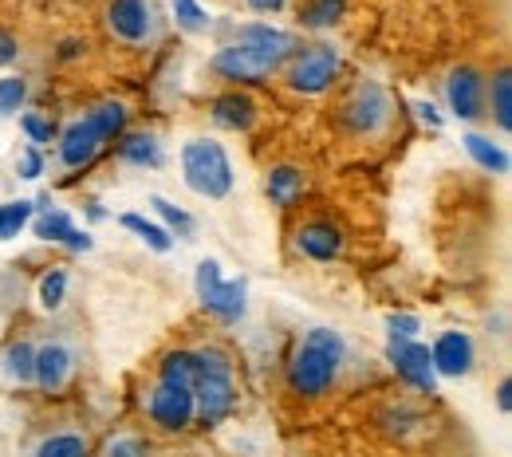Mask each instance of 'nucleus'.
<instances>
[{
	"label": "nucleus",
	"mask_w": 512,
	"mask_h": 457,
	"mask_svg": "<svg viewBox=\"0 0 512 457\" xmlns=\"http://www.w3.org/2000/svg\"><path fill=\"white\" fill-rule=\"evenodd\" d=\"M292 56H296V36L292 32L253 20V24H241L233 32V40L213 52L209 67L225 83L241 87V83H264L276 67L284 60H292Z\"/></svg>",
	"instance_id": "f257e3e1"
},
{
	"label": "nucleus",
	"mask_w": 512,
	"mask_h": 457,
	"mask_svg": "<svg viewBox=\"0 0 512 457\" xmlns=\"http://www.w3.org/2000/svg\"><path fill=\"white\" fill-rule=\"evenodd\" d=\"M343 359H347V343L339 331L331 327H312L300 347L292 351L288 359V391L296 398H323L339 383V371H343Z\"/></svg>",
	"instance_id": "f03ea898"
},
{
	"label": "nucleus",
	"mask_w": 512,
	"mask_h": 457,
	"mask_svg": "<svg viewBox=\"0 0 512 457\" xmlns=\"http://www.w3.org/2000/svg\"><path fill=\"white\" fill-rule=\"evenodd\" d=\"M182 182L209 201H225L233 194V162L217 138H190L182 146Z\"/></svg>",
	"instance_id": "7ed1b4c3"
},
{
	"label": "nucleus",
	"mask_w": 512,
	"mask_h": 457,
	"mask_svg": "<svg viewBox=\"0 0 512 457\" xmlns=\"http://www.w3.org/2000/svg\"><path fill=\"white\" fill-rule=\"evenodd\" d=\"M390 119H394V99L379 79H359L339 107V123L359 138H379L390 127Z\"/></svg>",
	"instance_id": "20e7f679"
},
{
	"label": "nucleus",
	"mask_w": 512,
	"mask_h": 457,
	"mask_svg": "<svg viewBox=\"0 0 512 457\" xmlns=\"http://www.w3.org/2000/svg\"><path fill=\"white\" fill-rule=\"evenodd\" d=\"M193 288H197V300H201L221 324H237V320L245 316V308H249V284H245V280H225L217 261L197 264Z\"/></svg>",
	"instance_id": "39448f33"
},
{
	"label": "nucleus",
	"mask_w": 512,
	"mask_h": 457,
	"mask_svg": "<svg viewBox=\"0 0 512 457\" xmlns=\"http://www.w3.org/2000/svg\"><path fill=\"white\" fill-rule=\"evenodd\" d=\"M339 75V52L331 44H312L292 56L288 64V87L296 95H323Z\"/></svg>",
	"instance_id": "423d86ee"
},
{
	"label": "nucleus",
	"mask_w": 512,
	"mask_h": 457,
	"mask_svg": "<svg viewBox=\"0 0 512 457\" xmlns=\"http://www.w3.org/2000/svg\"><path fill=\"white\" fill-rule=\"evenodd\" d=\"M107 28L119 44L142 48L158 32V12L150 0H107Z\"/></svg>",
	"instance_id": "0eeeda50"
},
{
	"label": "nucleus",
	"mask_w": 512,
	"mask_h": 457,
	"mask_svg": "<svg viewBox=\"0 0 512 457\" xmlns=\"http://www.w3.org/2000/svg\"><path fill=\"white\" fill-rule=\"evenodd\" d=\"M386 359L394 367V375L402 383H410L414 391L434 394L438 391V375H434V363H430V347L418 343V339H390L386 343Z\"/></svg>",
	"instance_id": "6e6552de"
},
{
	"label": "nucleus",
	"mask_w": 512,
	"mask_h": 457,
	"mask_svg": "<svg viewBox=\"0 0 512 457\" xmlns=\"http://www.w3.org/2000/svg\"><path fill=\"white\" fill-rule=\"evenodd\" d=\"M446 107L453 119L477 123L485 119V75L473 64H461L449 71L446 79Z\"/></svg>",
	"instance_id": "1a4fd4ad"
},
{
	"label": "nucleus",
	"mask_w": 512,
	"mask_h": 457,
	"mask_svg": "<svg viewBox=\"0 0 512 457\" xmlns=\"http://www.w3.org/2000/svg\"><path fill=\"white\" fill-rule=\"evenodd\" d=\"M193 391V422L201 426H221L233 406H237V387L233 375H197Z\"/></svg>",
	"instance_id": "9d476101"
},
{
	"label": "nucleus",
	"mask_w": 512,
	"mask_h": 457,
	"mask_svg": "<svg viewBox=\"0 0 512 457\" xmlns=\"http://www.w3.org/2000/svg\"><path fill=\"white\" fill-rule=\"evenodd\" d=\"M146 414L158 430L166 434H182L193 426V391L186 387H166V383H154L146 391Z\"/></svg>",
	"instance_id": "9b49d317"
},
{
	"label": "nucleus",
	"mask_w": 512,
	"mask_h": 457,
	"mask_svg": "<svg viewBox=\"0 0 512 457\" xmlns=\"http://www.w3.org/2000/svg\"><path fill=\"white\" fill-rule=\"evenodd\" d=\"M75 367H79V355L75 347L64 339H52L44 347H36V375L32 383L40 387V394H64L75 379Z\"/></svg>",
	"instance_id": "f8f14e48"
},
{
	"label": "nucleus",
	"mask_w": 512,
	"mask_h": 457,
	"mask_svg": "<svg viewBox=\"0 0 512 457\" xmlns=\"http://www.w3.org/2000/svg\"><path fill=\"white\" fill-rule=\"evenodd\" d=\"M103 146H107V138L95 131V123L83 115V119H71L64 131H60L56 154H60V166L64 170H87L99 158Z\"/></svg>",
	"instance_id": "ddd939ff"
},
{
	"label": "nucleus",
	"mask_w": 512,
	"mask_h": 457,
	"mask_svg": "<svg viewBox=\"0 0 512 457\" xmlns=\"http://www.w3.org/2000/svg\"><path fill=\"white\" fill-rule=\"evenodd\" d=\"M36 209H40V217L32 221V233L40 237V241H48V245H67L71 253H91V233H83V229H75V221H71V213L64 209H52L48 205V197H40L36 201Z\"/></svg>",
	"instance_id": "4468645a"
},
{
	"label": "nucleus",
	"mask_w": 512,
	"mask_h": 457,
	"mask_svg": "<svg viewBox=\"0 0 512 457\" xmlns=\"http://www.w3.org/2000/svg\"><path fill=\"white\" fill-rule=\"evenodd\" d=\"M430 363H434V375H446V379H465L477 363V347H473V335L469 331H442L430 347Z\"/></svg>",
	"instance_id": "2eb2a0df"
},
{
	"label": "nucleus",
	"mask_w": 512,
	"mask_h": 457,
	"mask_svg": "<svg viewBox=\"0 0 512 457\" xmlns=\"http://www.w3.org/2000/svg\"><path fill=\"white\" fill-rule=\"evenodd\" d=\"M296 249H300L308 261L331 264V261H339V257H343L347 237H343V229H339L335 221H327V217H312V221H304V225L296 229Z\"/></svg>",
	"instance_id": "dca6fc26"
},
{
	"label": "nucleus",
	"mask_w": 512,
	"mask_h": 457,
	"mask_svg": "<svg viewBox=\"0 0 512 457\" xmlns=\"http://www.w3.org/2000/svg\"><path fill=\"white\" fill-rule=\"evenodd\" d=\"M213 123L217 127H225V131H253V123H256V103H253V95H245L241 87L237 91H221L217 99H213Z\"/></svg>",
	"instance_id": "f3484780"
},
{
	"label": "nucleus",
	"mask_w": 512,
	"mask_h": 457,
	"mask_svg": "<svg viewBox=\"0 0 512 457\" xmlns=\"http://www.w3.org/2000/svg\"><path fill=\"white\" fill-rule=\"evenodd\" d=\"M119 158L127 166H138V170H158L166 162V150L158 142V134L150 131H127L119 138Z\"/></svg>",
	"instance_id": "a211bd4d"
},
{
	"label": "nucleus",
	"mask_w": 512,
	"mask_h": 457,
	"mask_svg": "<svg viewBox=\"0 0 512 457\" xmlns=\"http://www.w3.org/2000/svg\"><path fill=\"white\" fill-rule=\"evenodd\" d=\"M264 190L272 197V205L292 209L300 197L308 194V178H304V170H296V166H272L268 178H264Z\"/></svg>",
	"instance_id": "6ab92c4d"
},
{
	"label": "nucleus",
	"mask_w": 512,
	"mask_h": 457,
	"mask_svg": "<svg viewBox=\"0 0 512 457\" xmlns=\"http://www.w3.org/2000/svg\"><path fill=\"white\" fill-rule=\"evenodd\" d=\"M485 115H493L497 131H512V71L501 67L493 79H485Z\"/></svg>",
	"instance_id": "aec40b11"
},
{
	"label": "nucleus",
	"mask_w": 512,
	"mask_h": 457,
	"mask_svg": "<svg viewBox=\"0 0 512 457\" xmlns=\"http://www.w3.org/2000/svg\"><path fill=\"white\" fill-rule=\"evenodd\" d=\"M0 371H4L8 383L28 387L32 375H36V347H32L28 339H12V343L4 347V355H0Z\"/></svg>",
	"instance_id": "412c9836"
},
{
	"label": "nucleus",
	"mask_w": 512,
	"mask_h": 457,
	"mask_svg": "<svg viewBox=\"0 0 512 457\" xmlns=\"http://www.w3.org/2000/svg\"><path fill=\"white\" fill-rule=\"evenodd\" d=\"M197 355L186 351V347H178V351H166L162 355V363H158V383H166V387H186L190 391L193 383H197Z\"/></svg>",
	"instance_id": "4be33fe9"
},
{
	"label": "nucleus",
	"mask_w": 512,
	"mask_h": 457,
	"mask_svg": "<svg viewBox=\"0 0 512 457\" xmlns=\"http://www.w3.org/2000/svg\"><path fill=\"white\" fill-rule=\"evenodd\" d=\"M465 150H469V158L481 166V170H489V174H509V150L501 146V142H493V138H485V134L469 131L465 138Z\"/></svg>",
	"instance_id": "5701e85b"
},
{
	"label": "nucleus",
	"mask_w": 512,
	"mask_h": 457,
	"mask_svg": "<svg viewBox=\"0 0 512 457\" xmlns=\"http://www.w3.org/2000/svg\"><path fill=\"white\" fill-rule=\"evenodd\" d=\"M127 115H130L127 103H119V99H103V103H95V107L87 111V119L95 123V131L103 134L107 142H111V138L119 142V138L127 134Z\"/></svg>",
	"instance_id": "b1692460"
},
{
	"label": "nucleus",
	"mask_w": 512,
	"mask_h": 457,
	"mask_svg": "<svg viewBox=\"0 0 512 457\" xmlns=\"http://www.w3.org/2000/svg\"><path fill=\"white\" fill-rule=\"evenodd\" d=\"M119 225L130 229L138 241H146V249H154V253H170V249H174V237L166 233V225L146 221L142 213H123V217H119Z\"/></svg>",
	"instance_id": "393cba45"
},
{
	"label": "nucleus",
	"mask_w": 512,
	"mask_h": 457,
	"mask_svg": "<svg viewBox=\"0 0 512 457\" xmlns=\"http://www.w3.org/2000/svg\"><path fill=\"white\" fill-rule=\"evenodd\" d=\"M32 457H91V446H87L83 434L60 430V434H48V438L36 446V454Z\"/></svg>",
	"instance_id": "a878e982"
},
{
	"label": "nucleus",
	"mask_w": 512,
	"mask_h": 457,
	"mask_svg": "<svg viewBox=\"0 0 512 457\" xmlns=\"http://www.w3.org/2000/svg\"><path fill=\"white\" fill-rule=\"evenodd\" d=\"M150 209H154V213L166 221V233H170V237H193L197 221H193L182 205H174V201H166L162 194H154V197H150Z\"/></svg>",
	"instance_id": "bb28decb"
},
{
	"label": "nucleus",
	"mask_w": 512,
	"mask_h": 457,
	"mask_svg": "<svg viewBox=\"0 0 512 457\" xmlns=\"http://www.w3.org/2000/svg\"><path fill=\"white\" fill-rule=\"evenodd\" d=\"M36 300H40V308H44V312H56V308L64 304L67 300V268L64 264H56V268H48V272L40 276Z\"/></svg>",
	"instance_id": "cd10ccee"
},
{
	"label": "nucleus",
	"mask_w": 512,
	"mask_h": 457,
	"mask_svg": "<svg viewBox=\"0 0 512 457\" xmlns=\"http://www.w3.org/2000/svg\"><path fill=\"white\" fill-rule=\"evenodd\" d=\"M36 217V201H4L0 205V241H12Z\"/></svg>",
	"instance_id": "c85d7f7f"
},
{
	"label": "nucleus",
	"mask_w": 512,
	"mask_h": 457,
	"mask_svg": "<svg viewBox=\"0 0 512 457\" xmlns=\"http://www.w3.org/2000/svg\"><path fill=\"white\" fill-rule=\"evenodd\" d=\"M170 12H174V24H178L182 32H190V36H201V32L213 24V16H209L197 0H170Z\"/></svg>",
	"instance_id": "c756f323"
},
{
	"label": "nucleus",
	"mask_w": 512,
	"mask_h": 457,
	"mask_svg": "<svg viewBox=\"0 0 512 457\" xmlns=\"http://www.w3.org/2000/svg\"><path fill=\"white\" fill-rule=\"evenodd\" d=\"M343 8H347V0H308L300 20H304V28L323 32V28H335V20L343 16Z\"/></svg>",
	"instance_id": "7c9ffc66"
},
{
	"label": "nucleus",
	"mask_w": 512,
	"mask_h": 457,
	"mask_svg": "<svg viewBox=\"0 0 512 457\" xmlns=\"http://www.w3.org/2000/svg\"><path fill=\"white\" fill-rule=\"evenodd\" d=\"M386 426V434H394V438H406L414 426H422V414L414 410V406H406V402H398V406H390L383 418H379Z\"/></svg>",
	"instance_id": "2f4dec72"
},
{
	"label": "nucleus",
	"mask_w": 512,
	"mask_h": 457,
	"mask_svg": "<svg viewBox=\"0 0 512 457\" xmlns=\"http://www.w3.org/2000/svg\"><path fill=\"white\" fill-rule=\"evenodd\" d=\"M197 371L201 375H233V355L221 347H197Z\"/></svg>",
	"instance_id": "473e14b6"
},
{
	"label": "nucleus",
	"mask_w": 512,
	"mask_h": 457,
	"mask_svg": "<svg viewBox=\"0 0 512 457\" xmlns=\"http://www.w3.org/2000/svg\"><path fill=\"white\" fill-rule=\"evenodd\" d=\"M28 99V83L20 75H4L0 79V115H16Z\"/></svg>",
	"instance_id": "72a5a7b5"
},
{
	"label": "nucleus",
	"mask_w": 512,
	"mask_h": 457,
	"mask_svg": "<svg viewBox=\"0 0 512 457\" xmlns=\"http://www.w3.org/2000/svg\"><path fill=\"white\" fill-rule=\"evenodd\" d=\"M20 131L28 134V146H44V142L56 138V127L48 119H40V115H20Z\"/></svg>",
	"instance_id": "f704fd0d"
},
{
	"label": "nucleus",
	"mask_w": 512,
	"mask_h": 457,
	"mask_svg": "<svg viewBox=\"0 0 512 457\" xmlns=\"http://www.w3.org/2000/svg\"><path fill=\"white\" fill-rule=\"evenodd\" d=\"M386 331H390V339H418L422 320L410 316V312H390V316H386Z\"/></svg>",
	"instance_id": "c9c22d12"
},
{
	"label": "nucleus",
	"mask_w": 512,
	"mask_h": 457,
	"mask_svg": "<svg viewBox=\"0 0 512 457\" xmlns=\"http://www.w3.org/2000/svg\"><path fill=\"white\" fill-rule=\"evenodd\" d=\"M103 457H146V446H142L134 434H115V438L103 446Z\"/></svg>",
	"instance_id": "e433bc0d"
},
{
	"label": "nucleus",
	"mask_w": 512,
	"mask_h": 457,
	"mask_svg": "<svg viewBox=\"0 0 512 457\" xmlns=\"http://www.w3.org/2000/svg\"><path fill=\"white\" fill-rule=\"evenodd\" d=\"M40 174H44V150L40 146H24V154H20V178L36 182Z\"/></svg>",
	"instance_id": "4c0bfd02"
},
{
	"label": "nucleus",
	"mask_w": 512,
	"mask_h": 457,
	"mask_svg": "<svg viewBox=\"0 0 512 457\" xmlns=\"http://www.w3.org/2000/svg\"><path fill=\"white\" fill-rule=\"evenodd\" d=\"M16 56H20V40L8 28H0V67H8Z\"/></svg>",
	"instance_id": "58836bf2"
},
{
	"label": "nucleus",
	"mask_w": 512,
	"mask_h": 457,
	"mask_svg": "<svg viewBox=\"0 0 512 457\" xmlns=\"http://www.w3.org/2000/svg\"><path fill=\"white\" fill-rule=\"evenodd\" d=\"M414 111H418V119H422L426 127H434V131L442 127V115H438V107H434V103H426V99H422V103H414Z\"/></svg>",
	"instance_id": "ea45409f"
},
{
	"label": "nucleus",
	"mask_w": 512,
	"mask_h": 457,
	"mask_svg": "<svg viewBox=\"0 0 512 457\" xmlns=\"http://www.w3.org/2000/svg\"><path fill=\"white\" fill-rule=\"evenodd\" d=\"M253 12H260V16H276V12H284L288 8V0H245Z\"/></svg>",
	"instance_id": "a19ab883"
},
{
	"label": "nucleus",
	"mask_w": 512,
	"mask_h": 457,
	"mask_svg": "<svg viewBox=\"0 0 512 457\" xmlns=\"http://www.w3.org/2000/svg\"><path fill=\"white\" fill-rule=\"evenodd\" d=\"M497 406H501V414H509L512 410V379L509 375L497 383Z\"/></svg>",
	"instance_id": "79ce46f5"
},
{
	"label": "nucleus",
	"mask_w": 512,
	"mask_h": 457,
	"mask_svg": "<svg viewBox=\"0 0 512 457\" xmlns=\"http://www.w3.org/2000/svg\"><path fill=\"white\" fill-rule=\"evenodd\" d=\"M79 48H83L79 40H64V48H60V60H75V56H79Z\"/></svg>",
	"instance_id": "37998d69"
},
{
	"label": "nucleus",
	"mask_w": 512,
	"mask_h": 457,
	"mask_svg": "<svg viewBox=\"0 0 512 457\" xmlns=\"http://www.w3.org/2000/svg\"><path fill=\"white\" fill-rule=\"evenodd\" d=\"M87 213H91V221H103V217H107V209H103L99 201H91V209H87Z\"/></svg>",
	"instance_id": "c03bdc74"
}]
</instances>
